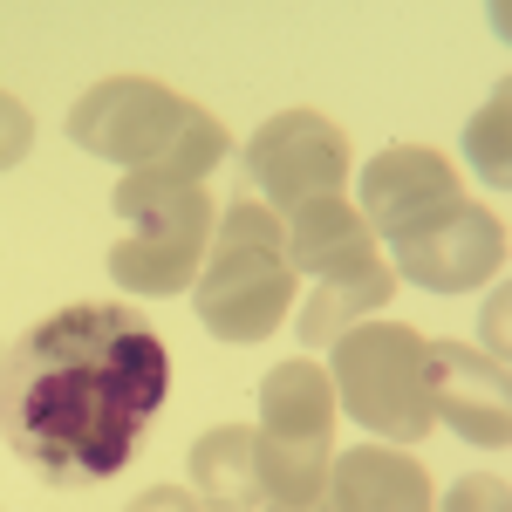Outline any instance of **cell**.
Listing matches in <instances>:
<instances>
[{
    "label": "cell",
    "instance_id": "1",
    "mask_svg": "<svg viewBox=\"0 0 512 512\" xmlns=\"http://www.w3.org/2000/svg\"><path fill=\"white\" fill-rule=\"evenodd\" d=\"M171 396V342L123 301H76L0 355V437L41 485L117 478Z\"/></svg>",
    "mask_w": 512,
    "mask_h": 512
},
{
    "label": "cell",
    "instance_id": "2",
    "mask_svg": "<svg viewBox=\"0 0 512 512\" xmlns=\"http://www.w3.org/2000/svg\"><path fill=\"white\" fill-rule=\"evenodd\" d=\"M69 137L89 158L151 171V178H178V185H205V171L226 158L219 117H205L178 89L144 76H103L96 89H82L76 110H69Z\"/></svg>",
    "mask_w": 512,
    "mask_h": 512
},
{
    "label": "cell",
    "instance_id": "3",
    "mask_svg": "<svg viewBox=\"0 0 512 512\" xmlns=\"http://www.w3.org/2000/svg\"><path fill=\"white\" fill-rule=\"evenodd\" d=\"M294 267H287V246H280V219L260 198H233L226 219L212 226L205 246V267L192 280V308L205 321V335L219 342H267L294 301Z\"/></svg>",
    "mask_w": 512,
    "mask_h": 512
},
{
    "label": "cell",
    "instance_id": "4",
    "mask_svg": "<svg viewBox=\"0 0 512 512\" xmlns=\"http://www.w3.org/2000/svg\"><path fill=\"white\" fill-rule=\"evenodd\" d=\"M117 219L123 239L110 246V280L123 294H185L219 226L205 185H178L151 171H130L117 185Z\"/></svg>",
    "mask_w": 512,
    "mask_h": 512
},
{
    "label": "cell",
    "instance_id": "5",
    "mask_svg": "<svg viewBox=\"0 0 512 512\" xmlns=\"http://www.w3.org/2000/svg\"><path fill=\"white\" fill-rule=\"evenodd\" d=\"M260 492L267 506H315L335 465V383L328 369L294 355L260 383Z\"/></svg>",
    "mask_w": 512,
    "mask_h": 512
},
{
    "label": "cell",
    "instance_id": "6",
    "mask_svg": "<svg viewBox=\"0 0 512 512\" xmlns=\"http://www.w3.org/2000/svg\"><path fill=\"white\" fill-rule=\"evenodd\" d=\"M328 383L362 431L390 437V444H417L437 424L431 390H424V335L403 321H355L349 335H335Z\"/></svg>",
    "mask_w": 512,
    "mask_h": 512
},
{
    "label": "cell",
    "instance_id": "7",
    "mask_svg": "<svg viewBox=\"0 0 512 512\" xmlns=\"http://www.w3.org/2000/svg\"><path fill=\"white\" fill-rule=\"evenodd\" d=\"M246 185L260 192V205L287 219L315 198H342L349 185V137L342 123H328L321 110H280L246 137Z\"/></svg>",
    "mask_w": 512,
    "mask_h": 512
},
{
    "label": "cell",
    "instance_id": "8",
    "mask_svg": "<svg viewBox=\"0 0 512 512\" xmlns=\"http://www.w3.org/2000/svg\"><path fill=\"white\" fill-rule=\"evenodd\" d=\"M390 253H396V267H390L396 280H410L424 294H472V287L506 274V219L458 192L444 212L410 226Z\"/></svg>",
    "mask_w": 512,
    "mask_h": 512
},
{
    "label": "cell",
    "instance_id": "9",
    "mask_svg": "<svg viewBox=\"0 0 512 512\" xmlns=\"http://www.w3.org/2000/svg\"><path fill=\"white\" fill-rule=\"evenodd\" d=\"M424 390L431 417L478 444V451H506L512 437V383L499 355H478L465 342H424Z\"/></svg>",
    "mask_w": 512,
    "mask_h": 512
},
{
    "label": "cell",
    "instance_id": "10",
    "mask_svg": "<svg viewBox=\"0 0 512 512\" xmlns=\"http://www.w3.org/2000/svg\"><path fill=\"white\" fill-rule=\"evenodd\" d=\"M458 198V178H451V164L424 151V144H390V151H376L369 171H362V226L376 239H403L410 226H424L431 212H444Z\"/></svg>",
    "mask_w": 512,
    "mask_h": 512
},
{
    "label": "cell",
    "instance_id": "11",
    "mask_svg": "<svg viewBox=\"0 0 512 512\" xmlns=\"http://www.w3.org/2000/svg\"><path fill=\"white\" fill-rule=\"evenodd\" d=\"M280 246H287V267L294 274H315V287H335V280H362L383 267L376 253V233L362 226L349 198H315L301 212L280 219Z\"/></svg>",
    "mask_w": 512,
    "mask_h": 512
},
{
    "label": "cell",
    "instance_id": "12",
    "mask_svg": "<svg viewBox=\"0 0 512 512\" xmlns=\"http://www.w3.org/2000/svg\"><path fill=\"white\" fill-rule=\"evenodd\" d=\"M328 506L335 512H437L431 472L390 444H355L328 465Z\"/></svg>",
    "mask_w": 512,
    "mask_h": 512
},
{
    "label": "cell",
    "instance_id": "13",
    "mask_svg": "<svg viewBox=\"0 0 512 512\" xmlns=\"http://www.w3.org/2000/svg\"><path fill=\"white\" fill-rule=\"evenodd\" d=\"M192 492L205 512H260V444L246 424H219L192 444Z\"/></svg>",
    "mask_w": 512,
    "mask_h": 512
},
{
    "label": "cell",
    "instance_id": "14",
    "mask_svg": "<svg viewBox=\"0 0 512 512\" xmlns=\"http://www.w3.org/2000/svg\"><path fill=\"white\" fill-rule=\"evenodd\" d=\"M390 294H396L390 267H376V274H362V280L315 287V301H308V315H301V342H308V349H328V342H335V335H349L362 315H376Z\"/></svg>",
    "mask_w": 512,
    "mask_h": 512
},
{
    "label": "cell",
    "instance_id": "15",
    "mask_svg": "<svg viewBox=\"0 0 512 512\" xmlns=\"http://www.w3.org/2000/svg\"><path fill=\"white\" fill-rule=\"evenodd\" d=\"M506 130H512V96L506 89H492V103L472 117V130H465V151H472V171L492 185V192H506L512 178V158H506Z\"/></svg>",
    "mask_w": 512,
    "mask_h": 512
},
{
    "label": "cell",
    "instance_id": "16",
    "mask_svg": "<svg viewBox=\"0 0 512 512\" xmlns=\"http://www.w3.org/2000/svg\"><path fill=\"white\" fill-rule=\"evenodd\" d=\"M437 512H512V485L499 472H472V478H458V485L444 492Z\"/></svg>",
    "mask_w": 512,
    "mask_h": 512
},
{
    "label": "cell",
    "instance_id": "17",
    "mask_svg": "<svg viewBox=\"0 0 512 512\" xmlns=\"http://www.w3.org/2000/svg\"><path fill=\"white\" fill-rule=\"evenodd\" d=\"M28 144H35V117H28V110H21V103L0 89V171L28 158Z\"/></svg>",
    "mask_w": 512,
    "mask_h": 512
},
{
    "label": "cell",
    "instance_id": "18",
    "mask_svg": "<svg viewBox=\"0 0 512 512\" xmlns=\"http://www.w3.org/2000/svg\"><path fill=\"white\" fill-rule=\"evenodd\" d=\"M123 512H205L198 506V492H178V485H151V492H137Z\"/></svg>",
    "mask_w": 512,
    "mask_h": 512
},
{
    "label": "cell",
    "instance_id": "19",
    "mask_svg": "<svg viewBox=\"0 0 512 512\" xmlns=\"http://www.w3.org/2000/svg\"><path fill=\"white\" fill-rule=\"evenodd\" d=\"M260 512H335V506H328V492H321L315 506H260Z\"/></svg>",
    "mask_w": 512,
    "mask_h": 512
}]
</instances>
